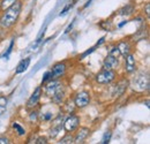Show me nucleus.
I'll return each instance as SVG.
<instances>
[{
	"label": "nucleus",
	"instance_id": "obj_1",
	"mask_svg": "<svg viewBox=\"0 0 150 144\" xmlns=\"http://www.w3.org/2000/svg\"><path fill=\"white\" fill-rule=\"evenodd\" d=\"M21 11H22L21 0L15 2L9 8L2 11L1 15H0V28L1 29H11L12 27H14L21 15Z\"/></svg>",
	"mask_w": 150,
	"mask_h": 144
},
{
	"label": "nucleus",
	"instance_id": "obj_2",
	"mask_svg": "<svg viewBox=\"0 0 150 144\" xmlns=\"http://www.w3.org/2000/svg\"><path fill=\"white\" fill-rule=\"evenodd\" d=\"M131 87L137 92H144L149 89V75L144 73L137 74L132 81Z\"/></svg>",
	"mask_w": 150,
	"mask_h": 144
},
{
	"label": "nucleus",
	"instance_id": "obj_3",
	"mask_svg": "<svg viewBox=\"0 0 150 144\" xmlns=\"http://www.w3.org/2000/svg\"><path fill=\"white\" fill-rule=\"evenodd\" d=\"M117 72L115 71H111V69H105L103 68L100 72L98 73L95 76V81L98 84H110L117 78Z\"/></svg>",
	"mask_w": 150,
	"mask_h": 144
},
{
	"label": "nucleus",
	"instance_id": "obj_4",
	"mask_svg": "<svg viewBox=\"0 0 150 144\" xmlns=\"http://www.w3.org/2000/svg\"><path fill=\"white\" fill-rule=\"evenodd\" d=\"M64 88H65L64 87V83L59 78H52L51 81L46 82V85L44 88V93L49 98H52L58 91L64 89Z\"/></svg>",
	"mask_w": 150,
	"mask_h": 144
},
{
	"label": "nucleus",
	"instance_id": "obj_5",
	"mask_svg": "<svg viewBox=\"0 0 150 144\" xmlns=\"http://www.w3.org/2000/svg\"><path fill=\"white\" fill-rule=\"evenodd\" d=\"M91 100V96L88 91H79L76 92L74 96V105L75 107L77 108H84L86 106H88L90 104Z\"/></svg>",
	"mask_w": 150,
	"mask_h": 144
},
{
	"label": "nucleus",
	"instance_id": "obj_6",
	"mask_svg": "<svg viewBox=\"0 0 150 144\" xmlns=\"http://www.w3.org/2000/svg\"><path fill=\"white\" fill-rule=\"evenodd\" d=\"M62 127L65 129V131L67 133H74L75 130L80 127V118L75 114H71L69 116H67L64 122H62Z\"/></svg>",
	"mask_w": 150,
	"mask_h": 144
},
{
	"label": "nucleus",
	"instance_id": "obj_7",
	"mask_svg": "<svg viewBox=\"0 0 150 144\" xmlns=\"http://www.w3.org/2000/svg\"><path fill=\"white\" fill-rule=\"evenodd\" d=\"M42 93H43L42 87H37L35 89V91L33 92V95L30 96V98L28 99V102H27V108L28 109H33V108L37 107V105L39 104V100H40V97H42Z\"/></svg>",
	"mask_w": 150,
	"mask_h": 144
},
{
	"label": "nucleus",
	"instance_id": "obj_8",
	"mask_svg": "<svg viewBox=\"0 0 150 144\" xmlns=\"http://www.w3.org/2000/svg\"><path fill=\"white\" fill-rule=\"evenodd\" d=\"M128 87H129V82H128V80H126V78H121V80L118 81L117 84L113 87L112 95L114 96V97H119L120 95H122L125 91L127 90Z\"/></svg>",
	"mask_w": 150,
	"mask_h": 144
},
{
	"label": "nucleus",
	"instance_id": "obj_9",
	"mask_svg": "<svg viewBox=\"0 0 150 144\" xmlns=\"http://www.w3.org/2000/svg\"><path fill=\"white\" fill-rule=\"evenodd\" d=\"M119 65H120L119 58H115V56L110 55V54H108L106 58H105L104 61H103V68H105V69L115 71V69H118Z\"/></svg>",
	"mask_w": 150,
	"mask_h": 144
},
{
	"label": "nucleus",
	"instance_id": "obj_10",
	"mask_svg": "<svg viewBox=\"0 0 150 144\" xmlns=\"http://www.w3.org/2000/svg\"><path fill=\"white\" fill-rule=\"evenodd\" d=\"M136 69V60L133 53H128L125 55V72L127 74H132Z\"/></svg>",
	"mask_w": 150,
	"mask_h": 144
},
{
	"label": "nucleus",
	"instance_id": "obj_11",
	"mask_svg": "<svg viewBox=\"0 0 150 144\" xmlns=\"http://www.w3.org/2000/svg\"><path fill=\"white\" fill-rule=\"evenodd\" d=\"M76 130L77 131L74 136V143H82L89 136V133H90V129L87 127H81V128H77Z\"/></svg>",
	"mask_w": 150,
	"mask_h": 144
},
{
	"label": "nucleus",
	"instance_id": "obj_12",
	"mask_svg": "<svg viewBox=\"0 0 150 144\" xmlns=\"http://www.w3.org/2000/svg\"><path fill=\"white\" fill-rule=\"evenodd\" d=\"M66 69H67V67H66L65 62H58V64H56L52 67V69H51L53 78H61L66 74Z\"/></svg>",
	"mask_w": 150,
	"mask_h": 144
},
{
	"label": "nucleus",
	"instance_id": "obj_13",
	"mask_svg": "<svg viewBox=\"0 0 150 144\" xmlns=\"http://www.w3.org/2000/svg\"><path fill=\"white\" fill-rule=\"evenodd\" d=\"M117 47H118V50L120 52V55H122V56H125V55H127L128 53H131L132 45L128 40H121L117 45Z\"/></svg>",
	"mask_w": 150,
	"mask_h": 144
},
{
	"label": "nucleus",
	"instance_id": "obj_14",
	"mask_svg": "<svg viewBox=\"0 0 150 144\" xmlns=\"http://www.w3.org/2000/svg\"><path fill=\"white\" fill-rule=\"evenodd\" d=\"M65 97H66V91H65V88H64V89L58 91L51 99H52L53 104H56V105H61V104H64Z\"/></svg>",
	"mask_w": 150,
	"mask_h": 144
},
{
	"label": "nucleus",
	"instance_id": "obj_15",
	"mask_svg": "<svg viewBox=\"0 0 150 144\" xmlns=\"http://www.w3.org/2000/svg\"><path fill=\"white\" fill-rule=\"evenodd\" d=\"M29 65H30V58H25V59L21 60L20 64L18 65V67H16V69H15V74L24 73L27 69H28Z\"/></svg>",
	"mask_w": 150,
	"mask_h": 144
},
{
	"label": "nucleus",
	"instance_id": "obj_16",
	"mask_svg": "<svg viewBox=\"0 0 150 144\" xmlns=\"http://www.w3.org/2000/svg\"><path fill=\"white\" fill-rule=\"evenodd\" d=\"M54 113L52 111H46V112H42L40 114L38 113V120L43 121V122H49L54 118Z\"/></svg>",
	"mask_w": 150,
	"mask_h": 144
},
{
	"label": "nucleus",
	"instance_id": "obj_17",
	"mask_svg": "<svg viewBox=\"0 0 150 144\" xmlns=\"http://www.w3.org/2000/svg\"><path fill=\"white\" fill-rule=\"evenodd\" d=\"M12 128H13V130L16 133V135L19 137H22V136L25 135V129L21 126L20 124H18V122H13L12 124Z\"/></svg>",
	"mask_w": 150,
	"mask_h": 144
},
{
	"label": "nucleus",
	"instance_id": "obj_18",
	"mask_svg": "<svg viewBox=\"0 0 150 144\" xmlns=\"http://www.w3.org/2000/svg\"><path fill=\"white\" fill-rule=\"evenodd\" d=\"M19 0H0V11H5L7 8H9L11 6H13L15 2H18Z\"/></svg>",
	"mask_w": 150,
	"mask_h": 144
},
{
	"label": "nucleus",
	"instance_id": "obj_19",
	"mask_svg": "<svg viewBox=\"0 0 150 144\" xmlns=\"http://www.w3.org/2000/svg\"><path fill=\"white\" fill-rule=\"evenodd\" d=\"M7 108V98L5 96H0V115L5 113Z\"/></svg>",
	"mask_w": 150,
	"mask_h": 144
},
{
	"label": "nucleus",
	"instance_id": "obj_20",
	"mask_svg": "<svg viewBox=\"0 0 150 144\" xmlns=\"http://www.w3.org/2000/svg\"><path fill=\"white\" fill-rule=\"evenodd\" d=\"M60 144H71V143H74V136L72 134H68L66 135L65 137H62L60 141H59Z\"/></svg>",
	"mask_w": 150,
	"mask_h": 144
},
{
	"label": "nucleus",
	"instance_id": "obj_21",
	"mask_svg": "<svg viewBox=\"0 0 150 144\" xmlns=\"http://www.w3.org/2000/svg\"><path fill=\"white\" fill-rule=\"evenodd\" d=\"M52 78H53L52 72H51V71H49V72H46L45 74H44V76H43V80H42V83H46V82L51 81Z\"/></svg>",
	"mask_w": 150,
	"mask_h": 144
},
{
	"label": "nucleus",
	"instance_id": "obj_22",
	"mask_svg": "<svg viewBox=\"0 0 150 144\" xmlns=\"http://www.w3.org/2000/svg\"><path fill=\"white\" fill-rule=\"evenodd\" d=\"M29 120H30L31 122H36L38 120V112L35 111L34 108H33V111H31L30 114H29Z\"/></svg>",
	"mask_w": 150,
	"mask_h": 144
},
{
	"label": "nucleus",
	"instance_id": "obj_23",
	"mask_svg": "<svg viewBox=\"0 0 150 144\" xmlns=\"http://www.w3.org/2000/svg\"><path fill=\"white\" fill-rule=\"evenodd\" d=\"M111 136H112V133L109 130V131H106L105 134H104V136H103V138H102V143L103 144H108L110 142V140H111Z\"/></svg>",
	"mask_w": 150,
	"mask_h": 144
},
{
	"label": "nucleus",
	"instance_id": "obj_24",
	"mask_svg": "<svg viewBox=\"0 0 150 144\" xmlns=\"http://www.w3.org/2000/svg\"><path fill=\"white\" fill-rule=\"evenodd\" d=\"M109 54H110V55H113V56H115V58H119V56H120V52H119V50H118L117 45H115V46H113L112 49L109 51Z\"/></svg>",
	"mask_w": 150,
	"mask_h": 144
},
{
	"label": "nucleus",
	"instance_id": "obj_25",
	"mask_svg": "<svg viewBox=\"0 0 150 144\" xmlns=\"http://www.w3.org/2000/svg\"><path fill=\"white\" fill-rule=\"evenodd\" d=\"M75 1H76V0H73V1H72V2L69 4V5H67V6H66V7H65V8H64V9L61 11V12H60V15H64V14H66V12H67V11H69V9H71V8H72V7L74 6V2H75Z\"/></svg>",
	"mask_w": 150,
	"mask_h": 144
},
{
	"label": "nucleus",
	"instance_id": "obj_26",
	"mask_svg": "<svg viewBox=\"0 0 150 144\" xmlns=\"http://www.w3.org/2000/svg\"><path fill=\"white\" fill-rule=\"evenodd\" d=\"M13 46H14V40H12V42H11V44H9V47H8L7 52L4 54V58H5V59H7V58L9 56V54H11L12 50H13Z\"/></svg>",
	"mask_w": 150,
	"mask_h": 144
},
{
	"label": "nucleus",
	"instance_id": "obj_27",
	"mask_svg": "<svg viewBox=\"0 0 150 144\" xmlns=\"http://www.w3.org/2000/svg\"><path fill=\"white\" fill-rule=\"evenodd\" d=\"M35 143H38V144H46V143H47V138H46V137H38L37 140L35 141Z\"/></svg>",
	"mask_w": 150,
	"mask_h": 144
},
{
	"label": "nucleus",
	"instance_id": "obj_28",
	"mask_svg": "<svg viewBox=\"0 0 150 144\" xmlns=\"http://www.w3.org/2000/svg\"><path fill=\"white\" fill-rule=\"evenodd\" d=\"M9 143H11V140L8 137H6V136L0 137V144H9Z\"/></svg>",
	"mask_w": 150,
	"mask_h": 144
},
{
	"label": "nucleus",
	"instance_id": "obj_29",
	"mask_svg": "<svg viewBox=\"0 0 150 144\" xmlns=\"http://www.w3.org/2000/svg\"><path fill=\"white\" fill-rule=\"evenodd\" d=\"M149 9H150V5H149V4H147V5H146V15H147L148 18H149V14H150Z\"/></svg>",
	"mask_w": 150,
	"mask_h": 144
},
{
	"label": "nucleus",
	"instance_id": "obj_30",
	"mask_svg": "<svg viewBox=\"0 0 150 144\" xmlns=\"http://www.w3.org/2000/svg\"><path fill=\"white\" fill-rule=\"evenodd\" d=\"M125 23H127V22H126V21H122V23H120V24H119V27H122Z\"/></svg>",
	"mask_w": 150,
	"mask_h": 144
},
{
	"label": "nucleus",
	"instance_id": "obj_31",
	"mask_svg": "<svg viewBox=\"0 0 150 144\" xmlns=\"http://www.w3.org/2000/svg\"><path fill=\"white\" fill-rule=\"evenodd\" d=\"M0 13H1V11H0Z\"/></svg>",
	"mask_w": 150,
	"mask_h": 144
}]
</instances>
